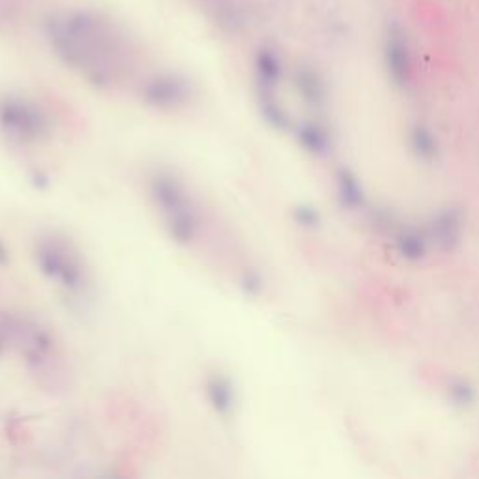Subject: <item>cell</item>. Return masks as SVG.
<instances>
[{"instance_id": "cell-1", "label": "cell", "mask_w": 479, "mask_h": 479, "mask_svg": "<svg viewBox=\"0 0 479 479\" xmlns=\"http://www.w3.org/2000/svg\"><path fill=\"white\" fill-rule=\"evenodd\" d=\"M150 197L170 238L180 246L195 244L202 225L199 206L189 189L175 175L159 170L150 178Z\"/></svg>"}, {"instance_id": "cell-5", "label": "cell", "mask_w": 479, "mask_h": 479, "mask_svg": "<svg viewBox=\"0 0 479 479\" xmlns=\"http://www.w3.org/2000/svg\"><path fill=\"white\" fill-rule=\"evenodd\" d=\"M208 395H210L212 404L216 406L219 412H228L233 408L234 395L230 390V384L223 378H214L208 384Z\"/></svg>"}, {"instance_id": "cell-4", "label": "cell", "mask_w": 479, "mask_h": 479, "mask_svg": "<svg viewBox=\"0 0 479 479\" xmlns=\"http://www.w3.org/2000/svg\"><path fill=\"white\" fill-rule=\"evenodd\" d=\"M142 100L156 109H176L189 100V87L176 75H156L142 87Z\"/></svg>"}, {"instance_id": "cell-2", "label": "cell", "mask_w": 479, "mask_h": 479, "mask_svg": "<svg viewBox=\"0 0 479 479\" xmlns=\"http://www.w3.org/2000/svg\"><path fill=\"white\" fill-rule=\"evenodd\" d=\"M36 263L41 272L60 288L71 294H84L88 288V270L75 246L57 234H47L36 242Z\"/></svg>"}, {"instance_id": "cell-3", "label": "cell", "mask_w": 479, "mask_h": 479, "mask_svg": "<svg viewBox=\"0 0 479 479\" xmlns=\"http://www.w3.org/2000/svg\"><path fill=\"white\" fill-rule=\"evenodd\" d=\"M0 129L12 140L27 145L45 137L49 120L34 103L6 96L0 100Z\"/></svg>"}]
</instances>
